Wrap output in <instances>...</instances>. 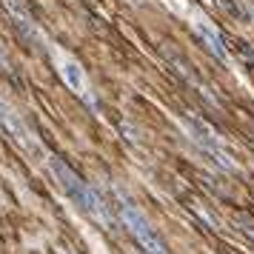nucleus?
Listing matches in <instances>:
<instances>
[{"label":"nucleus","mask_w":254,"mask_h":254,"mask_svg":"<svg viewBox=\"0 0 254 254\" xmlns=\"http://www.w3.org/2000/svg\"><path fill=\"white\" fill-rule=\"evenodd\" d=\"M49 169H52V174H55V180H58V186L66 191V197H69L74 206L80 208V211H86L89 217L94 220H103L106 226H109V217H106V208H103V200L92 191V186L83 183V177H77V174L71 172L66 163L60 160V157H49Z\"/></svg>","instance_id":"1"},{"label":"nucleus","mask_w":254,"mask_h":254,"mask_svg":"<svg viewBox=\"0 0 254 254\" xmlns=\"http://www.w3.org/2000/svg\"><path fill=\"white\" fill-rule=\"evenodd\" d=\"M120 217H123V226L131 231V237L137 240V246L146 254H172L169 246L163 243V237L151 229L149 220L143 217V211L131 200H126V197H120Z\"/></svg>","instance_id":"2"},{"label":"nucleus","mask_w":254,"mask_h":254,"mask_svg":"<svg viewBox=\"0 0 254 254\" xmlns=\"http://www.w3.org/2000/svg\"><path fill=\"white\" fill-rule=\"evenodd\" d=\"M183 126H186V131H189V137L194 140V143H197L203 151H206V154H211V157L217 160L220 169L234 172V166H231L229 154L223 151V143H220V137L214 134V128L208 126L206 120H200V117H194V115H183Z\"/></svg>","instance_id":"3"},{"label":"nucleus","mask_w":254,"mask_h":254,"mask_svg":"<svg viewBox=\"0 0 254 254\" xmlns=\"http://www.w3.org/2000/svg\"><path fill=\"white\" fill-rule=\"evenodd\" d=\"M0 128H3V131H6V134H9V137H12L23 151H37V143L32 140L29 128L20 123V117L14 115V112L3 103V100H0Z\"/></svg>","instance_id":"4"},{"label":"nucleus","mask_w":254,"mask_h":254,"mask_svg":"<svg viewBox=\"0 0 254 254\" xmlns=\"http://www.w3.org/2000/svg\"><path fill=\"white\" fill-rule=\"evenodd\" d=\"M60 74H63V80L69 86L71 92L83 94V97H89V89H86V77H83V69L74 63V60H63L60 63Z\"/></svg>","instance_id":"5"},{"label":"nucleus","mask_w":254,"mask_h":254,"mask_svg":"<svg viewBox=\"0 0 254 254\" xmlns=\"http://www.w3.org/2000/svg\"><path fill=\"white\" fill-rule=\"evenodd\" d=\"M194 32L200 35V40L208 46V52H211V55H217L220 60H226V46H223V37H220L217 32H214V29L206 23V20H197V23H194Z\"/></svg>","instance_id":"6"},{"label":"nucleus","mask_w":254,"mask_h":254,"mask_svg":"<svg viewBox=\"0 0 254 254\" xmlns=\"http://www.w3.org/2000/svg\"><path fill=\"white\" fill-rule=\"evenodd\" d=\"M3 6H6V12H12L14 17H17V23L23 26L29 35H35V26H32V17H29V12H26V6L20 3V0H3Z\"/></svg>","instance_id":"7"}]
</instances>
